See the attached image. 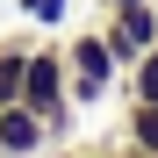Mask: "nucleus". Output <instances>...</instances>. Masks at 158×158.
<instances>
[{
	"label": "nucleus",
	"mask_w": 158,
	"mask_h": 158,
	"mask_svg": "<svg viewBox=\"0 0 158 158\" xmlns=\"http://www.w3.org/2000/svg\"><path fill=\"white\" fill-rule=\"evenodd\" d=\"M22 108L43 115L50 144L72 129V79H65V43H36L29 50V72H22Z\"/></svg>",
	"instance_id": "nucleus-1"
},
{
	"label": "nucleus",
	"mask_w": 158,
	"mask_h": 158,
	"mask_svg": "<svg viewBox=\"0 0 158 158\" xmlns=\"http://www.w3.org/2000/svg\"><path fill=\"white\" fill-rule=\"evenodd\" d=\"M65 79H72V108H94V101H108L122 86V65L101 43V29H72L65 36Z\"/></svg>",
	"instance_id": "nucleus-2"
},
{
	"label": "nucleus",
	"mask_w": 158,
	"mask_h": 158,
	"mask_svg": "<svg viewBox=\"0 0 158 158\" xmlns=\"http://www.w3.org/2000/svg\"><path fill=\"white\" fill-rule=\"evenodd\" d=\"M101 43H108V50H115V65L129 72L144 50H158V0H122V7H108Z\"/></svg>",
	"instance_id": "nucleus-3"
},
{
	"label": "nucleus",
	"mask_w": 158,
	"mask_h": 158,
	"mask_svg": "<svg viewBox=\"0 0 158 158\" xmlns=\"http://www.w3.org/2000/svg\"><path fill=\"white\" fill-rule=\"evenodd\" d=\"M43 151H50L43 115H29L22 101H7V108H0V158H43Z\"/></svg>",
	"instance_id": "nucleus-4"
},
{
	"label": "nucleus",
	"mask_w": 158,
	"mask_h": 158,
	"mask_svg": "<svg viewBox=\"0 0 158 158\" xmlns=\"http://www.w3.org/2000/svg\"><path fill=\"white\" fill-rule=\"evenodd\" d=\"M29 50H36V36H0V108H7V101H22V72H29Z\"/></svg>",
	"instance_id": "nucleus-5"
},
{
	"label": "nucleus",
	"mask_w": 158,
	"mask_h": 158,
	"mask_svg": "<svg viewBox=\"0 0 158 158\" xmlns=\"http://www.w3.org/2000/svg\"><path fill=\"white\" fill-rule=\"evenodd\" d=\"M122 151H158V101H129V115H122Z\"/></svg>",
	"instance_id": "nucleus-6"
},
{
	"label": "nucleus",
	"mask_w": 158,
	"mask_h": 158,
	"mask_svg": "<svg viewBox=\"0 0 158 158\" xmlns=\"http://www.w3.org/2000/svg\"><path fill=\"white\" fill-rule=\"evenodd\" d=\"M72 0H15V22H29V29H65Z\"/></svg>",
	"instance_id": "nucleus-7"
},
{
	"label": "nucleus",
	"mask_w": 158,
	"mask_h": 158,
	"mask_svg": "<svg viewBox=\"0 0 158 158\" xmlns=\"http://www.w3.org/2000/svg\"><path fill=\"white\" fill-rule=\"evenodd\" d=\"M122 94L129 101H158V50H144V58L122 72Z\"/></svg>",
	"instance_id": "nucleus-8"
},
{
	"label": "nucleus",
	"mask_w": 158,
	"mask_h": 158,
	"mask_svg": "<svg viewBox=\"0 0 158 158\" xmlns=\"http://www.w3.org/2000/svg\"><path fill=\"white\" fill-rule=\"evenodd\" d=\"M58 158H101V151H58Z\"/></svg>",
	"instance_id": "nucleus-9"
},
{
	"label": "nucleus",
	"mask_w": 158,
	"mask_h": 158,
	"mask_svg": "<svg viewBox=\"0 0 158 158\" xmlns=\"http://www.w3.org/2000/svg\"><path fill=\"white\" fill-rule=\"evenodd\" d=\"M108 7H122V0H101V15H108Z\"/></svg>",
	"instance_id": "nucleus-10"
}]
</instances>
